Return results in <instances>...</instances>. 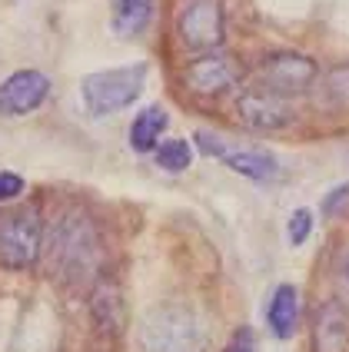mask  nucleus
Listing matches in <instances>:
<instances>
[{
  "label": "nucleus",
  "instance_id": "nucleus-1",
  "mask_svg": "<svg viewBox=\"0 0 349 352\" xmlns=\"http://www.w3.org/2000/svg\"><path fill=\"white\" fill-rule=\"evenodd\" d=\"M43 270L50 279H57L67 289H80L87 283H94L100 273V259H103V246H100V230L87 213H63L50 226V233H43Z\"/></svg>",
  "mask_w": 349,
  "mask_h": 352
},
{
  "label": "nucleus",
  "instance_id": "nucleus-2",
  "mask_svg": "<svg viewBox=\"0 0 349 352\" xmlns=\"http://www.w3.org/2000/svg\"><path fill=\"white\" fill-rule=\"evenodd\" d=\"M143 352H207V333L193 309L180 302H163L140 322Z\"/></svg>",
  "mask_w": 349,
  "mask_h": 352
},
{
  "label": "nucleus",
  "instance_id": "nucleus-3",
  "mask_svg": "<svg viewBox=\"0 0 349 352\" xmlns=\"http://www.w3.org/2000/svg\"><path fill=\"white\" fill-rule=\"evenodd\" d=\"M143 80H147V67L143 63H130V67H114V70H100L90 74L80 83L83 103L94 117H110L116 110L130 107L140 94H143Z\"/></svg>",
  "mask_w": 349,
  "mask_h": 352
},
{
  "label": "nucleus",
  "instance_id": "nucleus-4",
  "mask_svg": "<svg viewBox=\"0 0 349 352\" xmlns=\"http://www.w3.org/2000/svg\"><path fill=\"white\" fill-rule=\"evenodd\" d=\"M43 219L34 206H20L0 219V263L7 270H27L40 259Z\"/></svg>",
  "mask_w": 349,
  "mask_h": 352
},
{
  "label": "nucleus",
  "instance_id": "nucleus-5",
  "mask_svg": "<svg viewBox=\"0 0 349 352\" xmlns=\"http://www.w3.org/2000/svg\"><path fill=\"white\" fill-rule=\"evenodd\" d=\"M180 40L187 50L193 54H213L226 40V14H223V0H190L183 7V14L176 20Z\"/></svg>",
  "mask_w": 349,
  "mask_h": 352
},
{
  "label": "nucleus",
  "instance_id": "nucleus-6",
  "mask_svg": "<svg viewBox=\"0 0 349 352\" xmlns=\"http://www.w3.org/2000/svg\"><path fill=\"white\" fill-rule=\"evenodd\" d=\"M319 77L316 60L306 54H293V50H273L270 57L260 63V80L263 87L279 94V97H293V94H306Z\"/></svg>",
  "mask_w": 349,
  "mask_h": 352
},
{
  "label": "nucleus",
  "instance_id": "nucleus-7",
  "mask_svg": "<svg viewBox=\"0 0 349 352\" xmlns=\"http://www.w3.org/2000/svg\"><path fill=\"white\" fill-rule=\"evenodd\" d=\"M196 143H200V150L207 153V157H216L220 163H226L230 170L236 173H243L246 179H256V183H266L273 176L279 173V163L266 153V150H250V146H230L226 140L213 137V133H207V130H200L196 133Z\"/></svg>",
  "mask_w": 349,
  "mask_h": 352
},
{
  "label": "nucleus",
  "instance_id": "nucleus-8",
  "mask_svg": "<svg viewBox=\"0 0 349 352\" xmlns=\"http://www.w3.org/2000/svg\"><path fill=\"white\" fill-rule=\"evenodd\" d=\"M240 80H243V67L230 54H203L187 67V87L200 97H220Z\"/></svg>",
  "mask_w": 349,
  "mask_h": 352
},
{
  "label": "nucleus",
  "instance_id": "nucleus-9",
  "mask_svg": "<svg viewBox=\"0 0 349 352\" xmlns=\"http://www.w3.org/2000/svg\"><path fill=\"white\" fill-rule=\"evenodd\" d=\"M50 97V77L40 70H17L0 83V113L3 117H23L34 113L43 100Z\"/></svg>",
  "mask_w": 349,
  "mask_h": 352
},
{
  "label": "nucleus",
  "instance_id": "nucleus-10",
  "mask_svg": "<svg viewBox=\"0 0 349 352\" xmlns=\"http://www.w3.org/2000/svg\"><path fill=\"white\" fill-rule=\"evenodd\" d=\"M240 117L250 130H283L293 123V107L286 103V97L273 94V90H250L243 94L236 103Z\"/></svg>",
  "mask_w": 349,
  "mask_h": 352
},
{
  "label": "nucleus",
  "instance_id": "nucleus-11",
  "mask_svg": "<svg viewBox=\"0 0 349 352\" xmlns=\"http://www.w3.org/2000/svg\"><path fill=\"white\" fill-rule=\"evenodd\" d=\"M349 309L339 299H330L316 309L313 319V352H346Z\"/></svg>",
  "mask_w": 349,
  "mask_h": 352
},
{
  "label": "nucleus",
  "instance_id": "nucleus-12",
  "mask_svg": "<svg viewBox=\"0 0 349 352\" xmlns=\"http://www.w3.org/2000/svg\"><path fill=\"white\" fill-rule=\"evenodd\" d=\"M266 322L276 339H293L296 336V326H299V296H296V286H279L270 299V309H266Z\"/></svg>",
  "mask_w": 349,
  "mask_h": 352
},
{
  "label": "nucleus",
  "instance_id": "nucleus-13",
  "mask_svg": "<svg viewBox=\"0 0 349 352\" xmlns=\"http://www.w3.org/2000/svg\"><path fill=\"white\" fill-rule=\"evenodd\" d=\"M90 309H94V322H97L100 333L114 336L120 329V316H123V302L116 293L114 279H97L94 283V299H90Z\"/></svg>",
  "mask_w": 349,
  "mask_h": 352
},
{
  "label": "nucleus",
  "instance_id": "nucleus-14",
  "mask_svg": "<svg viewBox=\"0 0 349 352\" xmlns=\"http://www.w3.org/2000/svg\"><path fill=\"white\" fill-rule=\"evenodd\" d=\"M154 17V0H116L114 3V34L116 37H140Z\"/></svg>",
  "mask_w": 349,
  "mask_h": 352
},
{
  "label": "nucleus",
  "instance_id": "nucleus-15",
  "mask_svg": "<svg viewBox=\"0 0 349 352\" xmlns=\"http://www.w3.org/2000/svg\"><path fill=\"white\" fill-rule=\"evenodd\" d=\"M163 130H167L163 107H147V110H140V117H136L134 126H130V146H134L136 153H150V150L160 146Z\"/></svg>",
  "mask_w": 349,
  "mask_h": 352
},
{
  "label": "nucleus",
  "instance_id": "nucleus-16",
  "mask_svg": "<svg viewBox=\"0 0 349 352\" xmlns=\"http://www.w3.org/2000/svg\"><path fill=\"white\" fill-rule=\"evenodd\" d=\"M154 160L167 170V173H183L193 163V146L187 140H163L154 150Z\"/></svg>",
  "mask_w": 349,
  "mask_h": 352
},
{
  "label": "nucleus",
  "instance_id": "nucleus-17",
  "mask_svg": "<svg viewBox=\"0 0 349 352\" xmlns=\"http://www.w3.org/2000/svg\"><path fill=\"white\" fill-rule=\"evenodd\" d=\"M323 94L330 103H349V63L332 67L330 77L323 80Z\"/></svg>",
  "mask_w": 349,
  "mask_h": 352
},
{
  "label": "nucleus",
  "instance_id": "nucleus-18",
  "mask_svg": "<svg viewBox=\"0 0 349 352\" xmlns=\"http://www.w3.org/2000/svg\"><path fill=\"white\" fill-rule=\"evenodd\" d=\"M313 233V213L306 206H299V210H293L290 216V243L293 246H299V243H306V236Z\"/></svg>",
  "mask_w": 349,
  "mask_h": 352
},
{
  "label": "nucleus",
  "instance_id": "nucleus-19",
  "mask_svg": "<svg viewBox=\"0 0 349 352\" xmlns=\"http://www.w3.org/2000/svg\"><path fill=\"white\" fill-rule=\"evenodd\" d=\"M336 289H339V302L349 309V250L336 263Z\"/></svg>",
  "mask_w": 349,
  "mask_h": 352
},
{
  "label": "nucleus",
  "instance_id": "nucleus-20",
  "mask_svg": "<svg viewBox=\"0 0 349 352\" xmlns=\"http://www.w3.org/2000/svg\"><path fill=\"white\" fill-rule=\"evenodd\" d=\"M20 193H23V176L0 170V203H7V199H14Z\"/></svg>",
  "mask_w": 349,
  "mask_h": 352
},
{
  "label": "nucleus",
  "instance_id": "nucleus-21",
  "mask_svg": "<svg viewBox=\"0 0 349 352\" xmlns=\"http://www.w3.org/2000/svg\"><path fill=\"white\" fill-rule=\"evenodd\" d=\"M223 352H256V333H253L250 326L236 329V336L230 339V346H226Z\"/></svg>",
  "mask_w": 349,
  "mask_h": 352
},
{
  "label": "nucleus",
  "instance_id": "nucleus-22",
  "mask_svg": "<svg viewBox=\"0 0 349 352\" xmlns=\"http://www.w3.org/2000/svg\"><path fill=\"white\" fill-rule=\"evenodd\" d=\"M346 196H349V183H343V186H339V193H330V196H326V203H323V206H326V213H332V210H339Z\"/></svg>",
  "mask_w": 349,
  "mask_h": 352
}]
</instances>
